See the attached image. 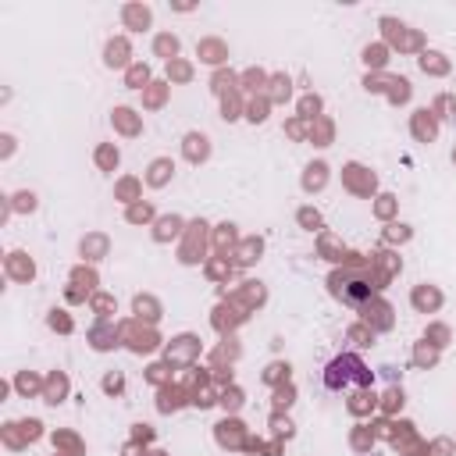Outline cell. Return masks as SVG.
<instances>
[{
  "mask_svg": "<svg viewBox=\"0 0 456 456\" xmlns=\"http://www.w3.org/2000/svg\"><path fill=\"white\" fill-rule=\"evenodd\" d=\"M374 385V374L370 367L356 356V353H338L328 367H324V388L331 392H342V388H367Z\"/></svg>",
  "mask_w": 456,
  "mask_h": 456,
  "instance_id": "obj_1",
  "label": "cell"
}]
</instances>
